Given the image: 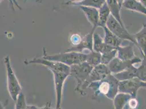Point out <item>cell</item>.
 Masks as SVG:
<instances>
[{
  "label": "cell",
  "mask_w": 146,
  "mask_h": 109,
  "mask_svg": "<svg viewBox=\"0 0 146 109\" xmlns=\"http://www.w3.org/2000/svg\"><path fill=\"white\" fill-rule=\"evenodd\" d=\"M113 75L119 81L138 78L146 81V58H143L138 67L133 65L120 73Z\"/></svg>",
  "instance_id": "6"
},
{
  "label": "cell",
  "mask_w": 146,
  "mask_h": 109,
  "mask_svg": "<svg viewBox=\"0 0 146 109\" xmlns=\"http://www.w3.org/2000/svg\"><path fill=\"white\" fill-rule=\"evenodd\" d=\"M80 8L85 14L86 17L88 21L91 24L92 26L91 31L95 32L98 28L99 20V9L94 8L85 6H80Z\"/></svg>",
  "instance_id": "13"
},
{
  "label": "cell",
  "mask_w": 146,
  "mask_h": 109,
  "mask_svg": "<svg viewBox=\"0 0 146 109\" xmlns=\"http://www.w3.org/2000/svg\"><path fill=\"white\" fill-rule=\"evenodd\" d=\"M103 29L104 31V41L105 44L115 48H117L123 44V42L124 41H123L116 36L106 26L104 27Z\"/></svg>",
  "instance_id": "18"
},
{
  "label": "cell",
  "mask_w": 146,
  "mask_h": 109,
  "mask_svg": "<svg viewBox=\"0 0 146 109\" xmlns=\"http://www.w3.org/2000/svg\"><path fill=\"white\" fill-rule=\"evenodd\" d=\"M134 44L132 43L127 45L122 44L117 47V57L123 61H128L133 59L136 56L134 50Z\"/></svg>",
  "instance_id": "12"
},
{
  "label": "cell",
  "mask_w": 146,
  "mask_h": 109,
  "mask_svg": "<svg viewBox=\"0 0 146 109\" xmlns=\"http://www.w3.org/2000/svg\"><path fill=\"white\" fill-rule=\"evenodd\" d=\"M135 41L137 44V48L143 58H146V25H143L142 29L134 35Z\"/></svg>",
  "instance_id": "17"
},
{
  "label": "cell",
  "mask_w": 146,
  "mask_h": 109,
  "mask_svg": "<svg viewBox=\"0 0 146 109\" xmlns=\"http://www.w3.org/2000/svg\"><path fill=\"white\" fill-rule=\"evenodd\" d=\"M25 63L38 64L47 67L52 72L54 76L55 93L56 98V109H61L63 89L64 82L67 78L70 76V67L60 62L49 61L43 58H33L29 61H25Z\"/></svg>",
  "instance_id": "1"
},
{
  "label": "cell",
  "mask_w": 146,
  "mask_h": 109,
  "mask_svg": "<svg viewBox=\"0 0 146 109\" xmlns=\"http://www.w3.org/2000/svg\"><path fill=\"white\" fill-rule=\"evenodd\" d=\"M139 1H140V2H141L143 5H144L145 6H146V0H139Z\"/></svg>",
  "instance_id": "28"
},
{
  "label": "cell",
  "mask_w": 146,
  "mask_h": 109,
  "mask_svg": "<svg viewBox=\"0 0 146 109\" xmlns=\"http://www.w3.org/2000/svg\"><path fill=\"white\" fill-rule=\"evenodd\" d=\"M109 8L106 2H105L103 6L99 9V20L98 27H102L106 26L107 21L110 15Z\"/></svg>",
  "instance_id": "20"
},
{
  "label": "cell",
  "mask_w": 146,
  "mask_h": 109,
  "mask_svg": "<svg viewBox=\"0 0 146 109\" xmlns=\"http://www.w3.org/2000/svg\"><path fill=\"white\" fill-rule=\"evenodd\" d=\"M116 57H117L116 48L101 54V63L108 66L110 62Z\"/></svg>",
  "instance_id": "23"
},
{
  "label": "cell",
  "mask_w": 146,
  "mask_h": 109,
  "mask_svg": "<svg viewBox=\"0 0 146 109\" xmlns=\"http://www.w3.org/2000/svg\"><path fill=\"white\" fill-rule=\"evenodd\" d=\"M110 74L111 73L106 65L100 63L96 67H93L88 78L81 87L80 94L85 96L86 90L91 83L104 79Z\"/></svg>",
  "instance_id": "8"
},
{
  "label": "cell",
  "mask_w": 146,
  "mask_h": 109,
  "mask_svg": "<svg viewBox=\"0 0 146 109\" xmlns=\"http://www.w3.org/2000/svg\"><path fill=\"white\" fill-rule=\"evenodd\" d=\"M82 37L78 33L72 34L70 37V43L72 47H75L79 44L81 42Z\"/></svg>",
  "instance_id": "25"
},
{
  "label": "cell",
  "mask_w": 146,
  "mask_h": 109,
  "mask_svg": "<svg viewBox=\"0 0 146 109\" xmlns=\"http://www.w3.org/2000/svg\"><path fill=\"white\" fill-rule=\"evenodd\" d=\"M131 98L133 97L128 94L118 92L113 99L115 109H123Z\"/></svg>",
  "instance_id": "19"
},
{
  "label": "cell",
  "mask_w": 146,
  "mask_h": 109,
  "mask_svg": "<svg viewBox=\"0 0 146 109\" xmlns=\"http://www.w3.org/2000/svg\"><path fill=\"white\" fill-rule=\"evenodd\" d=\"M92 67H96L101 63V54L94 51L87 54L86 61Z\"/></svg>",
  "instance_id": "22"
},
{
  "label": "cell",
  "mask_w": 146,
  "mask_h": 109,
  "mask_svg": "<svg viewBox=\"0 0 146 109\" xmlns=\"http://www.w3.org/2000/svg\"><path fill=\"white\" fill-rule=\"evenodd\" d=\"M106 27L119 39L124 41L132 43L137 47V44L134 35H131L125 27L121 26L111 14L107 21Z\"/></svg>",
  "instance_id": "7"
},
{
  "label": "cell",
  "mask_w": 146,
  "mask_h": 109,
  "mask_svg": "<svg viewBox=\"0 0 146 109\" xmlns=\"http://www.w3.org/2000/svg\"><path fill=\"white\" fill-rule=\"evenodd\" d=\"M26 106L27 105L26 103L25 97L23 93L21 92L16 100L15 109H26Z\"/></svg>",
  "instance_id": "24"
},
{
  "label": "cell",
  "mask_w": 146,
  "mask_h": 109,
  "mask_svg": "<svg viewBox=\"0 0 146 109\" xmlns=\"http://www.w3.org/2000/svg\"><path fill=\"white\" fill-rule=\"evenodd\" d=\"M82 0H69L68 2L66 3L67 5H74L76 3H78L82 1Z\"/></svg>",
  "instance_id": "26"
},
{
  "label": "cell",
  "mask_w": 146,
  "mask_h": 109,
  "mask_svg": "<svg viewBox=\"0 0 146 109\" xmlns=\"http://www.w3.org/2000/svg\"><path fill=\"white\" fill-rule=\"evenodd\" d=\"M105 2L106 0H82L79 3L75 4L74 6L88 7L99 9Z\"/></svg>",
  "instance_id": "21"
},
{
  "label": "cell",
  "mask_w": 146,
  "mask_h": 109,
  "mask_svg": "<svg viewBox=\"0 0 146 109\" xmlns=\"http://www.w3.org/2000/svg\"><path fill=\"white\" fill-rule=\"evenodd\" d=\"M106 2L109 8L111 15L116 19L121 26L125 27L121 15V9L122 8V6L119 4L118 0H106Z\"/></svg>",
  "instance_id": "15"
},
{
  "label": "cell",
  "mask_w": 146,
  "mask_h": 109,
  "mask_svg": "<svg viewBox=\"0 0 146 109\" xmlns=\"http://www.w3.org/2000/svg\"><path fill=\"white\" fill-rule=\"evenodd\" d=\"M4 63L6 69L8 91L13 100L16 102L19 95L21 92L22 87L13 69L9 55L5 57Z\"/></svg>",
  "instance_id": "4"
},
{
  "label": "cell",
  "mask_w": 146,
  "mask_h": 109,
  "mask_svg": "<svg viewBox=\"0 0 146 109\" xmlns=\"http://www.w3.org/2000/svg\"><path fill=\"white\" fill-rule=\"evenodd\" d=\"M146 87V81L138 78L121 80L118 82V92L128 94L136 98L139 89Z\"/></svg>",
  "instance_id": "9"
},
{
  "label": "cell",
  "mask_w": 146,
  "mask_h": 109,
  "mask_svg": "<svg viewBox=\"0 0 146 109\" xmlns=\"http://www.w3.org/2000/svg\"><path fill=\"white\" fill-rule=\"evenodd\" d=\"M115 48H113L105 44L103 38L98 33L94 32L93 35V50L100 54L110 51Z\"/></svg>",
  "instance_id": "14"
},
{
  "label": "cell",
  "mask_w": 146,
  "mask_h": 109,
  "mask_svg": "<svg viewBox=\"0 0 146 109\" xmlns=\"http://www.w3.org/2000/svg\"><path fill=\"white\" fill-rule=\"evenodd\" d=\"M0 109H5L4 108H3V106H2V105H1V103H0Z\"/></svg>",
  "instance_id": "30"
},
{
  "label": "cell",
  "mask_w": 146,
  "mask_h": 109,
  "mask_svg": "<svg viewBox=\"0 0 146 109\" xmlns=\"http://www.w3.org/2000/svg\"><path fill=\"white\" fill-rule=\"evenodd\" d=\"M123 1H124V0H118V2L119 3V4H120V5H121V6H122V2H123Z\"/></svg>",
  "instance_id": "29"
},
{
  "label": "cell",
  "mask_w": 146,
  "mask_h": 109,
  "mask_svg": "<svg viewBox=\"0 0 146 109\" xmlns=\"http://www.w3.org/2000/svg\"><path fill=\"white\" fill-rule=\"evenodd\" d=\"M95 32L91 31V32L82 37L79 44L75 47H72L68 49L66 52H77L80 53L88 54L93 50V35Z\"/></svg>",
  "instance_id": "11"
},
{
  "label": "cell",
  "mask_w": 146,
  "mask_h": 109,
  "mask_svg": "<svg viewBox=\"0 0 146 109\" xmlns=\"http://www.w3.org/2000/svg\"><path fill=\"white\" fill-rule=\"evenodd\" d=\"M43 54L42 58L49 61H55L63 63L68 66H72L85 62L87 54L77 52H64L58 54H48L43 48Z\"/></svg>",
  "instance_id": "3"
},
{
  "label": "cell",
  "mask_w": 146,
  "mask_h": 109,
  "mask_svg": "<svg viewBox=\"0 0 146 109\" xmlns=\"http://www.w3.org/2000/svg\"><path fill=\"white\" fill-rule=\"evenodd\" d=\"M51 103H47L44 107L43 108H39V109H56V108L55 109H53V108H52L51 107Z\"/></svg>",
  "instance_id": "27"
},
{
  "label": "cell",
  "mask_w": 146,
  "mask_h": 109,
  "mask_svg": "<svg viewBox=\"0 0 146 109\" xmlns=\"http://www.w3.org/2000/svg\"><path fill=\"white\" fill-rule=\"evenodd\" d=\"M93 68L86 62L70 67V75L76 80V86L75 88V91L79 92L80 93L81 87L88 78Z\"/></svg>",
  "instance_id": "5"
},
{
  "label": "cell",
  "mask_w": 146,
  "mask_h": 109,
  "mask_svg": "<svg viewBox=\"0 0 146 109\" xmlns=\"http://www.w3.org/2000/svg\"><path fill=\"white\" fill-rule=\"evenodd\" d=\"M142 61V60L137 56H135L133 59L128 61L121 60L116 57L110 62L108 67L112 74H116L127 69L133 65L140 64Z\"/></svg>",
  "instance_id": "10"
},
{
  "label": "cell",
  "mask_w": 146,
  "mask_h": 109,
  "mask_svg": "<svg viewBox=\"0 0 146 109\" xmlns=\"http://www.w3.org/2000/svg\"><path fill=\"white\" fill-rule=\"evenodd\" d=\"M122 8L146 15V6L143 5L139 0H124L122 2Z\"/></svg>",
  "instance_id": "16"
},
{
  "label": "cell",
  "mask_w": 146,
  "mask_h": 109,
  "mask_svg": "<svg viewBox=\"0 0 146 109\" xmlns=\"http://www.w3.org/2000/svg\"><path fill=\"white\" fill-rule=\"evenodd\" d=\"M2 1H3V0H0V3H1V2Z\"/></svg>",
  "instance_id": "31"
},
{
  "label": "cell",
  "mask_w": 146,
  "mask_h": 109,
  "mask_svg": "<svg viewBox=\"0 0 146 109\" xmlns=\"http://www.w3.org/2000/svg\"><path fill=\"white\" fill-rule=\"evenodd\" d=\"M118 82L119 80L110 74L104 79L92 82L88 88L92 89L94 96H105L113 100L118 93Z\"/></svg>",
  "instance_id": "2"
}]
</instances>
